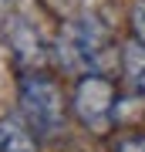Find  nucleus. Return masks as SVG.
Here are the masks:
<instances>
[{"label": "nucleus", "instance_id": "nucleus-3", "mask_svg": "<svg viewBox=\"0 0 145 152\" xmlns=\"http://www.w3.org/2000/svg\"><path fill=\"white\" fill-rule=\"evenodd\" d=\"M7 41H10V48H14L17 64H20V68H37L41 61H44V54H47L37 27L27 24L24 17H14V20H10V27H7Z\"/></svg>", "mask_w": 145, "mask_h": 152}, {"label": "nucleus", "instance_id": "nucleus-7", "mask_svg": "<svg viewBox=\"0 0 145 152\" xmlns=\"http://www.w3.org/2000/svg\"><path fill=\"white\" fill-rule=\"evenodd\" d=\"M115 152H145V132H125L115 142Z\"/></svg>", "mask_w": 145, "mask_h": 152}, {"label": "nucleus", "instance_id": "nucleus-5", "mask_svg": "<svg viewBox=\"0 0 145 152\" xmlns=\"http://www.w3.org/2000/svg\"><path fill=\"white\" fill-rule=\"evenodd\" d=\"M0 152H37V142L20 118H0Z\"/></svg>", "mask_w": 145, "mask_h": 152}, {"label": "nucleus", "instance_id": "nucleus-6", "mask_svg": "<svg viewBox=\"0 0 145 152\" xmlns=\"http://www.w3.org/2000/svg\"><path fill=\"white\" fill-rule=\"evenodd\" d=\"M128 20H132V34H135V41L145 44V0H135V4H132Z\"/></svg>", "mask_w": 145, "mask_h": 152}, {"label": "nucleus", "instance_id": "nucleus-2", "mask_svg": "<svg viewBox=\"0 0 145 152\" xmlns=\"http://www.w3.org/2000/svg\"><path fill=\"white\" fill-rule=\"evenodd\" d=\"M115 108H118V98H115V85L108 75H101V71L78 75L74 91H71V112L91 135H101L111 129Z\"/></svg>", "mask_w": 145, "mask_h": 152}, {"label": "nucleus", "instance_id": "nucleus-1", "mask_svg": "<svg viewBox=\"0 0 145 152\" xmlns=\"http://www.w3.org/2000/svg\"><path fill=\"white\" fill-rule=\"evenodd\" d=\"M20 115L27 118L31 132H37L41 139H58L68 125L64 112V95L54 78L47 75H24L20 81Z\"/></svg>", "mask_w": 145, "mask_h": 152}, {"label": "nucleus", "instance_id": "nucleus-4", "mask_svg": "<svg viewBox=\"0 0 145 152\" xmlns=\"http://www.w3.org/2000/svg\"><path fill=\"white\" fill-rule=\"evenodd\" d=\"M122 75H125V85L145 98V44L135 37L122 44Z\"/></svg>", "mask_w": 145, "mask_h": 152}]
</instances>
